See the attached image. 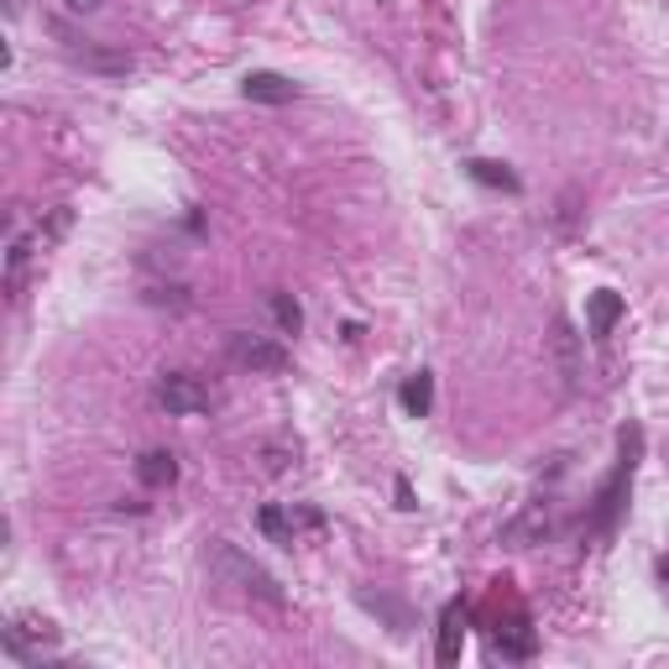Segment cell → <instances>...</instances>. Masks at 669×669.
Returning a JSON list of instances; mask_svg holds the SVG:
<instances>
[{"label": "cell", "mask_w": 669, "mask_h": 669, "mask_svg": "<svg viewBox=\"0 0 669 669\" xmlns=\"http://www.w3.org/2000/svg\"><path fill=\"white\" fill-rule=\"evenodd\" d=\"M617 445H622V450H617V466H612V476L596 487L591 507H586V533H591V539H612L617 524H622V513H628V492H633L639 455H643V429L639 424H628Z\"/></svg>", "instance_id": "obj_1"}, {"label": "cell", "mask_w": 669, "mask_h": 669, "mask_svg": "<svg viewBox=\"0 0 669 669\" xmlns=\"http://www.w3.org/2000/svg\"><path fill=\"white\" fill-rule=\"evenodd\" d=\"M204 565H209V576H215L220 586H235V591L252 596V602H267V607H283V602H288V591L272 581V570H262L246 550H235L231 539H209Z\"/></svg>", "instance_id": "obj_2"}, {"label": "cell", "mask_w": 669, "mask_h": 669, "mask_svg": "<svg viewBox=\"0 0 669 669\" xmlns=\"http://www.w3.org/2000/svg\"><path fill=\"white\" fill-rule=\"evenodd\" d=\"M59 622L37 617V612H16L5 628H0V654L16 659V665H42V648H59Z\"/></svg>", "instance_id": "obj_3"}, {"label": "cell", "mask_w": 669, "mask_h": 669, "mask_svg": "<svg viewBox=\"0 0 669 669\" xmlns=\"http://www.w3.org/2000/svg\"><path fill=\"white\" fill-rule=\"evenodd\" d=\"M492 654L497 659H513V665H524V659L539 654V633L528 622L524 602H513V596H507V612L492 617Z\"/></svg>", "instance_id": "obj_4"}, {"label": "cell", "mask_w": 669, "mask_h": 669, "mask_svg": "<svg viewBox=\"0 0 669 669\" xmlns=\"http://www.w3.org/2000/svg\"><path fill=\"white\" fill-rule=\"evenodd\" d=\"M220 403L215 393H209V382H200L194 372H163L157 377V408H168L173 419H200L209 408Z\"/></svg>", "instance_id": "obj_5"}, {"label": "cell", "mask_w": 669, "mask_h": 669, "mask_svg": "<svg viewBox=\"0 0 669 669\" xmlns=\"http://www.w3.org/2000/svg\"><path fill=\"white\" fill-rule=\"evenodd\" d=\"M257 528H262L272 544H283L293 550L304 533H320L324 528V513L320 507H304V502H293V507H278V502H267L262 513H257Z\"/></svg>", "instance_id": "obj_6"}, {"label": "cell", "mask_w": 669, "mask_h": 669, "mask_svg": "<svg viewBox=\"0 0 669 669\" xmlns=\"http://www.w3.org/2000/svg\"><path fill=\"white\" fill-rule=\"evenodd\" d=\"M231 361L241 372H267V377H278V372H288V346L283 340H267V335H246V330H235L231 335Z\"/></svg>", "instance_id": "obj_7"}, {"label": "cell", "mask_w": 669, "mask_h": 669, "mask_svg": "<svg viewBox=\"0 0 669 669\" xmlns=\"http://www.w3.org/2000/svg\"><path fill=\"white\" fill-rule=\"evenodd\" d=\"M466 628H471V607L461 602V596H450V602L439 607V628H435V659L439 665H461Z\"/></svg>", "instance_id": "obj_8"}, {"label": "cell", "mask_w": 669, "mask_h": 669, "mask_svg": "<svg viewBox=\"0 0 669 669\" xmlns=\"http://www.w3.org/2000/svg\"><path fill=\"white\" fill-rule=\"evenodd\" d=\"M241 94H246L252 105H293V100H298V85H293L288 74H272V68H252V74L241 79Z\"/></svg>", "instance_id": "obj_9"}, {"label": "cell", "mask_w": 669, "mask_h": 669, "mask_svg": "<svg viewBox=\"0 0 669 669\" xmlns=\"http://www.w3.org/2000/svg\"><path fill=\"white\" fill-rule=\"evenodd\" d=\"M53 31L68 42V53L85 63V68H94V74H131V59H126V53H111V48H100V42H89V37H74L63 22Z\"/></svg>", "instance_id": "obj_10"}, {"label": "cell", "mask_w": 669, "mask_h": 669, "mask_svg": "<svg viewBox=\"0 0 669 669\" xmlns=\"http://www.w3.org/2000/svg\"><path fill=\"white\" fill-rule=\"evenodd\" d=\"M622 314H628L622 293H612V288L586 293V330H591V340H612V330H617Z\"/></svg>", "instance_id": "obj_11"}, {"label": "cell", "mask_w": 669, "mask_h": 669, "mask_svg": "<svg viewBox=\"0 0 669 669\" xmlns=\"http://www.w3.org/2000/svg\"><path fill=\"white\" fill-rule=\"evenodd\" d=\"M466 178L481 183V189H497V194H524V178L507 163H492V157H466Z\"/></svg>", "instance_id": "obj_12"}, {"label": "cell", "mask_w": 669, "mask_h": 669, "mask_svg": "<svg viewBox=\"0 0 669 669\" xmlns=\"http://www.w3.org/2000/svg\"><path fill=\"white\" fill-rule=\"evenodd\" d=\"M398 403H403L408 419H429L435 413V372H413V377H403V387H398Z\"/></svg>", "instance_id": "obj_13"}, {"label": "cell", "mask_w": 669, "mask_h": 669, "mask_svg": "<svg viewBox=\"0 0 669 669\" xmlns=\"http://www.w3.org/2000/svg\"><path fill=\"white\" fill-rule=\"evenodd\" d=\"M137 481H142L146 492L173 487L178 481V455L173 450H142V461H137Z\"/></svg>", "instance_id": "obj_14"}, {"label": "cell", "mask_w": 669, "mask_h": 669, "mask_svg": "<svg viewBox=\"0 0 669 669\" xmlns=\"http://www.w3.org/2000/svg\"><path fill=\"white\" fill-rule=\"evenodd\" d=\"M554 350H559L565 382L576 387V382H581V361H576V330H570V320H554Z\"/></svg>", "instance_id": "obj_15"}, {"label": "cell", "mask_w": 669, "mask_h": 669, "mask_svg": "<svg viewBox=\"0 0 669 669\" xmlns=\"http://www.w3.org/2000/svg\"><path fill=\"white\" fill-rule=\"evenodd\" d=\"M267 304H272V320H278V330H283V335H298V330H304V309H298V298H293V293H267Z\"/></svg>", "instance_id": "obj_16"}, {"label": "cell", "mask_w": 669, "mask_h": 669, "mask_svg": "<svg viewBox=\"0 0 669 669\" xmlns=\"http://www.w3.org/2000/svg\"><path fill=\"white\" fill-rule=\"evenodd\" d=\"M356 602H361L366 612H382V617L393 622V633H408V607H403V602H393V596H382V591H377V596H372V591H361Z\"/></svg>", "instance_id": "obj_17"}, {"label": "cell", "mask_w": 669, "mask_h": 669, "mask_svg": "<svg viewBox=\"0 0 669 669\" xmlns=\"http://www.w3.org/2000/svg\"><path fill=\"white\" fill-rule=\"evenodd\" d=\"M146 298H152V304H173V309H189V304H194L183 283H173V288H168V283H157V288L146 293Z\"/></svg>", "instance_id": "obj_18"}, {"label": "cell", "mask_w": 669, "mask_h": 669, "mask_svg": "<svg viewBox=\"0 0 669 669\" xmlns=\"http://www.w3.org/2000/svg\"><path fill=\"white\" fill-rule=\"evenodd\" d=\"M393 492H398V507H403V513H413V507H419V502H413V487H408V476H398V481H393Z\"/></svg>", "instance_id": "obj_19"}, {"label": "cell", "mask_w": 669, "mask_h": 669, "mask_svg": "<svg viewBox=\"0 0 669 669\" xmlns=\"http://www.w3.org/2000/svg\"><path fill=\"white\" fill-rule=\"evenodd\" d=\"M63 5H68V11H74V16H89V11H100V5H105V0H63Z\"/></svg>", "instance_id": "obj_20"}, {"label": "cell", "mask_w": 669, "mask_h": 669, "mask_svg": "<svg viewBox=\"0 0 669 669\" xmlns=\"http://www.w3.org/2000/svg\"><path fill=\"white\" fill-rule=\"evenodd\" d=\"M654 570H659V581L669 586V554H659V559H654Z\"/></svg>", "instance_id": "obj_21"}]
</instances>
